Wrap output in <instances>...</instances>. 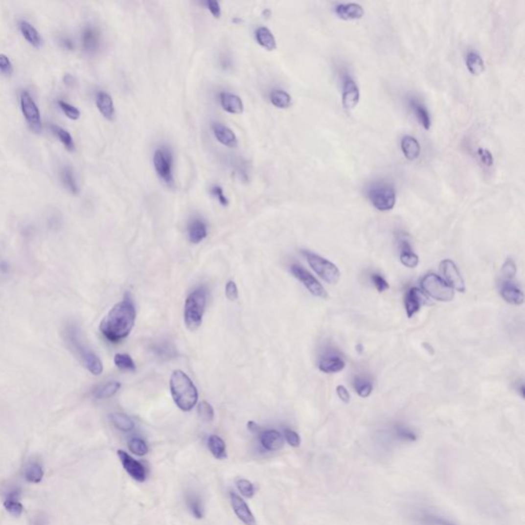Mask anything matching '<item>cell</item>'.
<instances>
[{"label":"cell","instance_id":"cell-3","mask_svg":"<svg viewBox=\"0 0 525 525\" xmlns=\"http://www.w3.org/2000/svg\"><path fill=\"white\" fill-rule=\"evenodd\" d=\"M169 387L173 399L180 410L189 411L196 405L198 400L197 389L184 371L175 370L173 372Z\"/></svg>","mask_w":525,"mask_h":525},{"label":"cell","instance_id":"cell-51","mask_svg":"<svg viewBox=\"0 0 525 525\" xmlns=\"http://www.w3.org/2000/svg\"><path fill=\"white\" fill-rule=\"evenodd\" d=\"M284 438L287 443L294 447H297L301 444V438H299L298 434L291 429L284 430Z\"/></svg>","mask_w":525,"mask_h":525},{"label":"cell","instance_id":"cell-24","mask_svg":"<svg viewBox=\"0 0 525 525\" xmlns=\"http://www.w3.org/2000/svg\"><path fill=\"white\" fill-rule=\"evenodd\" d=\"M189 239L192 243H199L207 236V228L205 223L200 219H194L188 227Z\"/></svg>","mask_w":525,"mask_h":525},{"label":"cell","instance_id":"cell-56","mask_svg":"<svg viewBox=\"0 0 525 525\" xmlns=\"http://www.w3.org/2000/svg\"><path fill=\"white\" fill-rule=\"evenodd\" d=\"M63 45H64V46H65V47H66L67 49H70V50H72V49L74 48V45H73V42H72V41H71L70 39H68V38H65V39H63Z\"/></svg>","mask_w":525,"mask_h":525},{"label":"cell","instance_id":"cell-2","mask_svg":"<svg viewBox=\"0 0 525 525\" xmlns=\"http://www.w3.org/2000/svg\"><path fill=\"white\" fill-rule=\"evenodd\" d=\"M64 335H65V340L69 348L76 354L83 365L94 376H100L103 372V363L83 342L80 329L76 325L69 324L66 326Z\"/></svg>","mask_w":525,"mask_h":525},{"label":"cell","instance_id":"cell-6","mask_svg":"<svg viewBox=\"0 0 525 525\" xmlns=\"http://www.w3.org/2000/svg\"><path fill=\"white\" fill-rule=\"evenodd\" d=\"M421 286L428 296L439 302H451L455 297L454 288L439 275L432 273L425 275L421 280Z\"/></svg>","mask_w":525,"mask_h":525},{"label":"cell","instance_id":"cell-11","mask_svg":"<svg viewBox=\"0 0 525 525\" xmlns=\"http://www.w3.org/2000/svg\"><path fill=\"white\" fill-rule=\"evenodd\" d=\"M342 104L346 110L354 109L360 100L359 88L354 80L348 73H345L342 77Z\"/></svg>","mask_w":525,"mask_h":525},{"label":"cell","instance_id":"cell-12","mask_svg":"<svg viewBox=\"0 0 525 525\" xmlns=\"http://www.w3.org/2000/svg\"><path fill=\"white\" fill-rule=\"evenodd\" d=\"M440 272L445 278V282L457 292L465 293L466 285L457 265L452 260H443L440 263Z\"/></svg>","mask_w":525,"mask_h":525},{"label":"cell","instance_id":"cell-47","mask_svg":"<svg viewBox=\"0 0 525 525\" xmlns=\"http://www.w3.org/2000/svg\"><path fill=\"white\" fill-rule=\"evenodd\" d=\"M477 155L479 157L480 162L483 165H485L486 167H490L494 165V156H492V154L488 151L487 149L479 148L477 150Z\"/></svg>","mask_w":525,"mask_h":525},{"label":"cell","instance_id":"cell-16","mask_svg":"<svg viewBox=\"0 0 525 525\" xmlns=\"http://www.w3.org/2000/svg\"><path fill=\"white\" fill-rule=\"evenodd\" d=\"M346 363L342 357L334 354V353H327L323 356H321L319 360L318 367L321 371L325 373H337L345 368Z\"/></svg>","mask_w":525,"mask_h":525},{"label":"cell","instance_id":"cell-50","mask_svg":"<svg viewBox=\"0 0 525 525\" xmlns=\"http://www.w3.org/2000/svg\"><path fill=\"white\" fill-rule=\"evenodd\" d=\"M210 193H211V195L213 197L217 198V200L221 203L223 206H227L229 205L228 198L226 197V195L224 194V190H223V188L221 186H218V185L213 186L211 188V190H210Z\"/></svg>","mask_w":525,"mask_h":525},{"label":"cell","instance_id":"cell-38","mask_svg":"<svg viewBox=\"0 0 525 525\" xmlns=\"http://www.w3.org/2000/svg\"><path fill=\"white\" fill-rule=\"evenodd\" d=\"M353 386L356 393L362 398H367L372 392L371 383L364 378H355Z\"/></svg>","mask_w":525,"mask_h":525},{"label":"cell","instance_id":"cell-29","mask_svg":"<svg viewBox=\"0 0 525 525\" xmlns=\"http://www.w3.org/2000/svg\"><path fill=\"white\" fill-rule=\"evenodd\" d=\"M466 66L467 69L471 74L478 76V75L482 74L485 69L484 61L481 58L478 52L476 51H469L466 57Z\"/></svg>","mask_w":525,"mask_h":525},{"label":"cell","instance_id":"cell-33","mask_svg":"<svg viewBox=\"0 0 525 525\" xmlns=\"http://www.w3.org/2000/svg\"><path fill=\"white\" fill-rule=\"evenodd\" d=\"M270 101L276 108L286 109L292 105V96L284 91L274 90L270 93Z\"/></svg>","mask_w":525,"mask_h":525},{"label":"cell","instance_id":"cell-58","mask_svg":"<svg viewBox=\"0 0 525 525\" xmlns=\"http://www.w3.org/2000/svg\"><path fill=\"white\" fill-rule=\"evenodd\" d=\"M519 392H520V394H521L522 397H524V385H523V383H521V385H520Z\"/></svg>","mask_w":525,"mask_h":525},{"label":"cell","instance_id":"cell-10","mask_svg":"<svg viewBox=\"0 0 525 525\" xmlns=\"http://www.w3.org/2000/svg\"><path fill=\"white\" fill-rule=\"evenodd\" d=\"M291 271L297 279L301 281L313 296L317 297H321V298L327 297V293L324 289V287L321 285V283L316 279V278L312 274L309 273L305 268L295 264L291 267Z\"/></svg>","mask_w":525,"mask_h":525},{"label":"cell","instance_id":"cell-9","mask_svg":"<svg viewBox=\"0 0 525 525\" xmlns=\"http://www.w3.org/2000/svg\"><path fill=\"white\" fill-rule=\"evenodd\" d=\"M153 163L159 178L161 179L165 184L169 186L174 185V159L169 150L164 148L157 149L154 153Z\"/></svg>","mask_w":525,"mask_h":525},{"label":"cell","instance_id":"cell-55","mask_svg":"<svg viewBox=\"0 0 525 525\" xmlns=\"http://www.w3.org/2000/svg\"><path fill=\"white\" fill-rule=\"evenodd\" d=\"M63 80H64V83L68 85V87H71V85L74 84V78L71 74H66L65 76H64Z\"/></svg>","mask_w":525,"mask_h":525},{"label":"cell","instance_id":"cell-39","mask_svg":"<svg viewBox=\"0 0 525 525\" xmlns=\"http://www.w3.org/2000/svg\"><path fill=\"white\" fill-rule=\"evenodd\" d=\"M61 177H62L64 185H65L72 193H74V194H77L79 189H78L76 181H75V178L73 176L72 170L69 167H64L61 173Z\"/></svg>","mask_w":525,"mask_h":525},{"label":"cell","instance_id":"cell-23","mask_svg":"<svg viewBox=\"0 0 525 525\" xmlns=\"http://www.w3.org/2000/svg\"><path fill=\"white\" fill-rule=\"evenodd\" d=\"M401 150L405 158L412 161L420 156L421 146L414 137L404 136L401 138Z\"/></svg>","mask_w":525,"mask_h":525},{"label":"cell","instance_id":"cell-15","mask_svg":"<svg viewBox=\"0 0 525 525\" xmlns=\"http://www.w3.org/2000/svg\"><path fill=\"white\" fill-rule=\"evenodd\" d=\"M230 499L233 510L235 514H236V516L245 525H255V518L245 501H243L238 495L234 494V492H231L230 494Z\"/></svg>","mask_w":525,"mask_h":525},{"label":"cell","instance_id":"cell-36","mask_svg":"<svg viewBox=\"0 0 525 525\" xmlns=\"http://www.w3.org/2000/svg\"><path fill=\"white\" fill-rule=\"evenodd\" d=\"M111 420L117 429H119L123 432H130L135 428V424L132 421L131 417H128L127 415L123 413H118V412L112 413Z\"/></svg>","mask_w":525,"mask_h":525},{"label":"cell","instance_id":"cell-5","mask_svg":"<svg viewBox=\"0 0 525 525\" xmlns=\"http://www.w3.org/2000/svg\"><path fill=\"white\" fill-rule=\"evenodd\" d=\"M367 196L371 205L381 211L391 210L396 203V191L393 185L379 182L370 185L367 189Z\"/></svg>","mask_w":525,"mask_h":525},{"label":"cell","instance_id":"cell-19","mask_svg":"<svg viewBox=\"0 0 525 525\" xmlns=\"http://www.w3.org/2000/svg\"><path fill=\"white\" fill-rule=\"evenodd\" d=\"M423 295L419 288L411 287L405 295L404 305L407 317L411 318L415 313H417L421 309L423 304Z\"/></svg>","mask_w":525,"mask_h":525},{"label":"cell","instance_id":"cell-43","mask_svg":"<svg viewBox=\"0 0 525 525\" xmlns=\"http://www.w3.org/2000/svg\"><path fill=\"white\" fill-rule=\"evenodd\" d=\"M516 265L514 263L512 259H508L505 263H503L502 270H501V277L502 281L505 280H513V278L516 275Z\"/></svg>","mask_w":525,"mask_h":525},{"label":"cell","instance_id":"cell-22","mask_svg":"<svg viewBox=\"0 0 525 525\" xmlns=\"http://www.w3.org/2000/svg\"><path fill=\"white\" fill-rule=\"evenodd\" d=\"M95 104L101 114L108 120H112L115 116V107L111 95L106 91H99L95 95Z\"/></svg>","mask_w":525,"mask_h":525},{"label":"cell","instance_id":"cell-1","mask_svg":"<svg viewBox=\"0 0 525 525\" xmlns=\"http://www.w3.org/2000/svg\"><path fill=\"white\" fill-rule=\"evenodd\" d=\"M136 310L130 301L116 304L101 321L102 335L111 342H118L131 334L135 325Z\"/></svg>","mask_w":525,"mask_h":525},{"label":"cell","instance_id":"cell-27","mask_svg":"<svg viewBox=\"0 0 525 525\" xmlns=\"http://www.w3.org/2000/svg\"><path fill=\"white\" fill-rule=\"evenodd\" d=\"M19 28H20V31L22 32L24 38L29 42L30 45H32L35 47H39L41 46L42 39H41L39 32L36 30L35 27L32 26L29 22H27V21L21 20L19 22Z\"/></svg>","mask_w":525,"mask_h":525},{"label":"cell","instance_id":"cell-7","mask_svg":"<svg viewBox=\"0 0 525 525\" xmlns=\"http://www.w3.org/2000/svg\"><path fill=\"white\" fill-rule=\"evenodd\" d=\"M302 252L306 256L310 267L312 268L315 273L322 278L326 283L336 284L339 282L341 278V272L335 264L311 251H303Z\"/></svg>","mask_w":525,"mask_h":525},{"label":"cell","instance_id":"cell-53","mask_svg":"<svg viewBox=\"0 0 525 525\" xmlns=\"http://www.w3.org/2000/svg\"><path fill=\"white\" fill-rule=\"evenodd\" d=\"M206 4V7L207 9L210 12V14L215 17L216 19H219L221 18V15H222V9H221V5L218 1H216V0H207V1L205 2Z\"/></svg>","mask_w":525,"mask_h":525},{"label":"cell","instance_id":"cell-49","mask_svg":"<svg viewBox=\"0 0 525 525\" xmlns=\"http://www.w3.org/2000/svg\"><path fill=\"white\" fill-rule=\"evenodd\" d=\"M13 71L14 67L9 58L4 53H0V72L4 75H10Z\"/></svg>","mask_w":525,"mask_h":525},{"label":"cell","instance_id":"cell-32","mask_svg":"<svg viewBox=\"0 0 525 525\" xmlns=\"http://www.w3.org/2000/svg\"><path fill=\"white\" fill-rule=\"evenodd\" d=\"M187 506L193 516L197 519L203 518V503L201 498L195 492H189L186 497Z\"/></svg>","mask_w":525,"mask_h":525},{"label":"cell","instance_id":"cell-40","mask_svg":"<svg viewBox=\"0 0 525 525\" xmlns=\"http://www.w3.org/2000/svg\"><path fill=\"white\" fill-rule=\"evenodd\" d=\"M44 477V471L42 468L36 464L32 463L26 468V479L32 483H38Z\"/></svg>","mask_w":525,"mask_h":525},{"label":"cell","instance_id":"cell-21","mask_svg":"<svg viewBox=\"0 0 525 525\" xmlns=\"http://www.w3.org/2000/svg\"><path fill=\"white\" fill-rule=\"evenodd\" d=\"M220 102L223 109L231 114H240L243 111V103L238 95L223 91L220 93Z\"/></svg>","mask_w":525,"mask_h":525},{"label":"cell","instance_id":"cell-35","mask_svg":"<svg viewBox=\"0 0 525 525\" xmlns=\"http://www.w3.org/2000/svg\"><path fill=\"white\" fill-rule=\"evenodd\" d=\"M50 130L52 134L55 135L63 143L64 146H65L68 150H70V151H73V150L75 149V143L73 141L72 136L69 134V132H67L66 130H64L63 127L56 125V124H51Z\"/></svg>","mask_w":525,"mask_h":525},{"label":"cell","instance_id":"cell-57","mask_svg":"<svg viewBox=\"0 0 525 525\" xmlns=\"http://www.w3.org/2000/svg\"><path fill=\"white\" fill-rule=\"evenodd\" d=\"M248 428H249V430L251 431V432H256L259 430V426L256 425L254 422H249Z\"/></svg>","mask_w":525,"mask_h":525},{"label":"cell","instance_id":"cell-42","mask_svg":"<svg viewBox=\"0 0 525 525\" xmlns=\"http://www.w3.org/2000/svg\"><path fill=\"white\" fill-rule=\"evenodd\" d=\"M128 448H130V451L137 455V456H145L148 454V445L146 444V442L144 440H142V439L140 438H133L130 440V442H128Z\"/></svg>","mask_w":525,"mask_h":525},{"label":"cell","instance_id":"cell-37","mask_svg":"<svg viewBox=\"0 0 525 525\" xmlns=\"http://www.w3.org/2000/svg\"><path fill=\"white\" fill-rule=\"evenodd\" d=\"M4 506L6 510L14 516H20L23 512V506H22V503L19 502L18 494L16 491L10 492V494L7 496V499L4 502Z\"/></svg>","mask_w":525,"mask_h":525},{"label":"cell","instance_id":"cell-8","mask_svg":"<svg viewBox=\"0 0 525 525\" xmlns=\"http://www.w3.org/2000/svg\"><path fill=\"white\" fill-rule=\"evenodd\" d=\"M21 109L24 114L31 131L35 134H40L42 131V122L38 107L31 94L24 91L20 95Z\"/></svg>","mask_w":525,"mask_h":525},{"label":"cell","instance_id":"cell-30","mask_svg":"<svg viewBox=\"0 0 525 525\" xmlns=\"http://www.w3.org/2000/svg\"><path fill=\"white\" fill-rule=\"evenodd\" d=\"M400 261L407 268H415L419 264V256L411 250V245L407 240H402L401 243Z\"/></svg>","mask_w":525,"mask_h":525},{"label":"cell","instance_id":"cell-20","mask_svg":"<svg viewBox=\"0 0 525 525\" xmlns=\"http://www.w3.org/2000/svg\"><path fill=\"white\" fill-rule=\"evenodd\" d=\"M261 443L269 452H277L283 447V436L276 430H267L261 434Z\"/></svg>","mask_w":525,"mask_h":525},{"label":"cell","instance_id":"cell-31","mask_svg":"<svg viewBox=\"0 0 525 525\" xmlns=\"http://www.w3.org/2000/svg\"><path fill=\"white\" fill-rule=\"evenodd\" d=\"M208 448L210 453L212 454V456L215 457L216 458L218 459H224L227 457V453H226V444H225L224 440L217 436V435H211L209 436L208 438Z\"/></svg>","mask_w":525,"mask_h":525},{"label":"cell","instance_id":"cell-17","mask_svg":"<svg viewBox=\"0 0 525 525\" xmlns=\"http://www.w3.org/2000/svg\"><path fill=\"white\" fill-rule=\"evenodd\" d=\"M212 132L217 140L228 148H236L238 141L231 128L219 122L212 124Z\"/></svg>","mask_w":525,"mask_h":525},{"label":"cell","instance_id":"cell-34","mask_svg":"<svg viewBox=\"0 0 525 525\" xmlns=\"http://www.w3.org/2000/svg\"><path fill=\"white\" fill-rule=\"evenodd\" d=\"M120 387H121V384L118 383V382H115V381L109 382V383H107V384L101 386V387H99L98 389H96L93 392V396L96 399L109 398V397H112L113 395H115L117 392H118Z\"/></svg>","mask_w":525,"mask_h":525},{"label":"cell","instance_id":"cell-4","mask_svg":"<svg viewBox=\"0 0 525 525\" xmlns=\"http://www.w3.org/2000/svg\"><path fill=\"white\" fill-rule=\"evenodd\" d=\"M205 306L206 293L205 288H198L188 296L185 303L184 319L189 330L195 331L200 327Z\"/></svg>","mask_w":525,"mask_h":525},{"label":"cell","instance_id":"cell-26","mask_svg":"<svg viewBox=\"0 0 525 525\" xmlns=\"http://www.w3.org/2000/svg\"><path fill=\"white\" fill-rule=\"evenodd\" d=\"M410 106L413 112V114L415 115L416 119L420 121V123L423 125V127L425 128V130H430L431 127V117H430V114H429V111L427 110L426 107L420 102L417 101L415 99H411L410 100Z\"/></svg>","mask_w":525,"mask_h":525},{"label":"cell","instance_id":"cell-13","mask_svg":"<svg viewBox=\"0 0 525 525\" xmlns=\"http://www.w3.org/2000/svg\"><path fill=\"white\" fill-rule=\"evenodd\" d=\"M117 455H118L124 470L133 479L138 482H144L146 480V469L140 462H137L123 451H118Z\"/></svg>","mask_w":525,"mask_h":525},{"label":"cell","instance_id":"cell-25","mask_svg":"<svg viewBox=\"0 0 525 525\" xmlns=\"http://www.w3.org/2000/svg\"><path fill=\"white\" fill-rule=\"evenodd\" d=\"M100 46V33L93 27H87L82 33V46L85 51L93 52Z\"/></svg>","mask_w":525,"mask_h":525},{"label":"cell","instance_id":"cell-54","mask_svg":"<svg viewBox=\"0 0 525 525\" xmlns=\"http://www.w3.org/2000/svg\"><path fill=\"white\" fill-rule=\"evenodd\" d=\"M337 394L339 396V398L345 403H349L350 402V393L349 391L344 387V386H338L337 387Z\"/></svg>","mask_w":525,"mask_h":525},{"label":"cell","instance_id":"cell-14","mask_svg":"<svg viewBox=\"0 0 525 525\" xmlns=\"http://www.w3.org/2000/svg\"><path fill=\"white\" fill-rule=\"evenodd\" d=\"M500 294L505 301L512 305H522L524 297L521 289L513 280H505L501 282Z\"/></svg>","mask_w":525,"mask_h":525},{"label":"cell","instance_id":"cell-46","mask_svg":"<svg viewBox=\"0 0 525 525\" xmlns=\"http://www.w3.org/2000/svg\"><path fill=\"white\" fill-rule=\"evenodd\" d=\"M198 412L202 419L206 422H211L213 420V416H215V411H213L212 406L206 401H202L201 403H199Z\"/></svg>","mask_w":525,"mask_h":525},{"label":"cell","instance_id":"cell-18","mask_svg":"<svg viewBox=\"0 0 525 525\" xmlns=\"http://www.w3.org/2000/svg\"><path fill=\"white\" fill-rule=\"evenodd\" d=\"M336 15L345 21L360 20L364 16V9L358 3H340L335 7Z\"/></svg>","mask_w":525,"mask_h":525},{"label":"cell","instance_id":"cell-48","mask_svg":"<svg viewBox=\"0 0 525 525\" xmlns=\"http://www.w3.org/2000/svg\"><path fill=\"white\" fill-rule=\"evenodd\" d=\"M370 278H371V281H372L374 287L378 289L379 293H384L385 291H387V289H389V283L380 274H376V273L371 274Z\"/></svg>","mask_w":525,"mask_h":525},{"label":"cell","instance_id":"cell-44","mask_svg":"<svg viewBox=\"0 0 525 525\" xmlns=\"http://www.w3.org/2000/svg\"><path fill=\"white\" fill-rule=\"evenodd\" d=\"M236 485L238 490L241 494L248 499H251L254 495V486L251 481L246 479H239L236 482Z\"/></svg>","mask_w":525,"mask_h":525},{"label":"cell","instance_id":"cell-41","mask_svg":"<svg viewBox=\"0 0 525 525\" xmlns=\"http://www.w3.org/2000/svg\"><path fill=\"white\" fill-rule=\"evenodd\" d=\"M115 365L122 370H132L136 369L135 362L132 357L127 354H116L114 357Z\"/></svg>","mask_w":525,"mask_h":525},{"label":"cell","instance_id":"cell-52","mask_svg":"<svg viewBox=\"0 0 525 525\" xmlns=\"http://www.w3.org/2000/svg\"><path fill=\"white\" fill-rule=\"evenodd\" d=\"M225 295H226V297L229 299V301L231 302L236 301V299L238 298V288H237L236 283L230 280L226 285V292H225Z\"/></svg>","mask_w":525,"mask_h":525},{"label":"cell","instance_id":"cell-45","mask_svg":"<svg viewBox=\"0 0 525 525\" xmlns=\"http://www.w3.org/2000/svg\"><path fill=\"white\" fill-rule=\"evenodd\" d=\"M59 106H60V108L62 109V111L65 113L66 116L69 117V118L76 120L80 117V111L76 108V107H74L73 105H71V104H69V103H67L65 101L60 100L59 101Z\"/></svg>","mask_w":525,"mask_h":525},{"label":"cell","instance_id":"cell-28","mask_svg":"<svg viewBox=\"0 0 525 525\" xmlns=\"http://www.w3.org/2000/svg\"><path fill=\"white\" fill-rule=\"evenodd\" d=\"M254 36L256 42L265 49L270 51L276 49V39L272 34V32L267 27H260L256 29L254 32Z\"/></svg>","mask_w":525,"mask_h":525}]
</instances>
